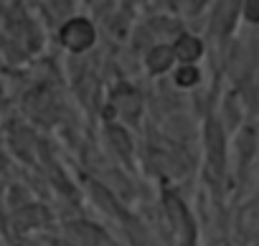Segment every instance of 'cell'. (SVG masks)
Segmentation results:
<instances>
[{
	"label": "cell",
	"instance_id": "6da1fadb",
	"mask_svg": "<svg viewBox=\"0 0 259 246\" xmlns=\"http://www.w3.org/2000/svg\"><path fill=\"white\" fill-rule=\"evenodd\" d=\"M203 150H206V168H208V178L219 185L226 178V130L224 125L211 114L203 125Z\"/></svg>",
	"mask_w": 259,
	"mask_h": 246
},
{
	"label": "cell",
	"instance_id": "7a4b0ae2",
	"mask_svg": "<svg viewBox=\"0 0 259 246\" xmlns=\"http://www.w3.org/2000/svg\"><path fill=\"white\" fill-rule=\"evenodd\" d=\"M97 41V31L87 18H69L61 28H59V43L74 54H81L87 48H92Z\"/></svg>",
	"mask_w": 259,
	"mask_h": 246
},
{
	"label": "cell",
	"instance_id": "3957f363",
	"mask_svg": "<svg viewBox=\"0 0 259 246\" xmlns=\"http://www.w3.org/2000/svg\"><path fill=\"white\" fill-rule=\"evenodd\" d=\"M241 18V3H216L208 23V33L216 41H224L234 33L236 21Z\"/></svg>",
	"mask_w": 259,
	"mask_h": 246
},
{
	"label": "cell",
	"instance_id": "277c9868",
	"mask_svg": "<svg viewBox=\"0 0 259 246\" xmlns=\"http://www.w3.org/2000/svg\"><path fill=\"white\" fill-rule=\"evenodd\" d=\"M236 228L241 241H246L249 246H259V193L239 208Z\"/></svg>",
	"mask_w": 259,
	"mask_h": 246
},
{
	"label": "cell",
	"instance_id": "5b68a950",
	"mask_svg": "<svg viewBox=\"0 0 259 246\" xmlns=\"http://www.w3.org/2000/svg\"><path fill=\"white\" fill-rule=\"evenodd\" d=\"M173 56L181 66H196V61L203 56V38L196 33H178L173 41Z\"/></svg>",
	"mask_w": 259,
	"mask_h": 246
},
{
	"label": "cell",
	"instance_id": "8992f818",
	"mask_svg": "<svg viewBox=\"0 0 259 246\" xmlns=\"http://www.w3.org/2000/svg\"><path fill=\"white\" fill-rule=\"evenodd\" d=\"M173 61H176L173 46H168V43H158V46H153V48L145 54V66H148V71H150L153 76L168 71V69L173 66Z\"/></svg>",
	"mask_w": 259,
	"mask_h": 246
},
{
	"label": "cell",
	"instance_id": "52a82bcc",
	"mask_svg": "<svg viewBox=\"0 0 259 246\" xmlns=\"http://www.w3.org/2000/svg\"><path fill=\"white\" fill-rule=\"evenodd\" d=\"M114 104L119 107V112H122L127 119H135V117H138V112H140V109H135V107H143L140 94H138L135 89H130V86L117 89V94H114Z\"/></svg>",
	"mask_w": 259,
	"mask_h": 246
},
{
	"label": "cell",
	"instance_id": "ba28073f",
	"mask_svg": "<svg viewBox=\"0 0 259 246\" xmlns=\"http://www.w3.org/2000/svg\"><path fill=\"white\" fill-rule=\"evenodd\" d=\"M173 79H176V84H178L181 89H193V86L201 84L203 74H201L198 66H178V71H176Z\"/></svg>",
	"mask_w": 259,
	"mask_h": 246
},
{
	"label": "cell",
	"instance_id": "9c48e42d",
	"mask_svg": "<svg viewBox=\"0 0 259 246\" xmlns=\"http://www.w3.org/2000/svg\"><path fill=\"white\" fill-rule=\"evenodd\" d=\"M241 18L249 26H259V0H246V3H241Z\"/></svg>",
	"mask_w": 259,
	"mask_h": 246
}]
</instances>
